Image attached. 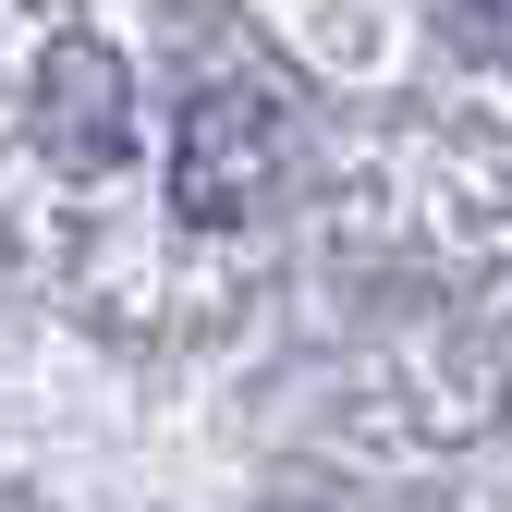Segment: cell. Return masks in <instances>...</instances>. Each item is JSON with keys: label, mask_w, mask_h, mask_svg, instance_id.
<instances>
[{"label": "cell", "mask_w": 512, "mask_h": 512, "mask_svg": "<svg viewBox=\"0 0 512 512\" xmlns=\"http://www.w3.org/2000/svg\"><path fill=\"white\" fill-rule=\"evenodd\" d=\"M256 147H269V110L256 98H196V122H183V159H171V196L196 208V220H232L256 196Z\"/></svg>", "instance_id": "cell-1"}, {"label": "cell", "mask_w": 512, "mask_h": 512, "mask_svg": "<svg viewBox=\"0 0 512 512\" xmlns=\"http://www.w3.org/2000/svg\"><path fill=\"white\" fill-rule=\"evenodd\" d=\"M37 122H49V147H86V159H110V147H122V61H110V49H49Z\"/></svg>", "instance_id": "cell-2"}]
</instances>
